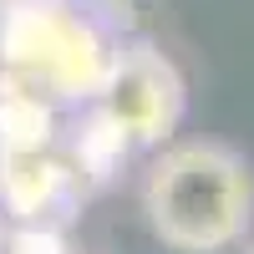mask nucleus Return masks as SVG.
Segmentation results:
<instances>
[{"mask_svg":"<svg viewBox=\"0 0 254 254\" xmlns=\"http://www.w3.org/2000/svg\"><path fill=\"white\" fill-rule=\"evenodd\" d=\"M10 254H66V244H61V234H51L46 224H26L10 239Z\"/></svg>","mask_w":254,"mask_h":254,"instance_id":"obj_6","label":"nucleus"},{"mask_svg":"<svg viewBox=\"0 0 254 254\" xmlns=\"http://www.w3.org/2000/svg\"><path fill=\"white\" fill-rule=\"evenodd\" d=\"M0 147H56V102L0 71Z\"/></svg>","mask_w":254,"mask_h":254,"instance_id":"obj_5","label":"nucleus"},{"mask_svg":"<svg viewBox=\"0 0 254 254\" xmlns=\"http://www.w3.org/2000/svg\"><path fill=\"white\" fill-rule=\"evenodd\" d=\"M76 168L56 147H0V208L15 224H46L76 193Z\"/></svg>","mask_w":254,"mask_h":254,"instance_id":"obj_4","label":"nucleus"},{"mask_svg":"<svg viewBox=\"0 0 254 254\" xmlns=\"http://www.w3.org/2000/svg\"><path fill=\"white\" fill-rule=\"evenodd\" d=\"M117 41L71 0H0V71L51 102H97Z\"/></svg>","mask_w":254,"mask_h":254,"instance_id":"obj_2","label":"nucleus"},{"mask_svg":"<svg viewBox=\"0 0 254 254\" xmlns=\"http://www.w3.org/2000/svg\"><path fill=\"white\" fill-rule=\"evenodd\" d=\"M244 254H254V239H249V249H244Z\"/></svg>","mask_w":254,"mask_h":254,"instance_id":"obj_7","label":"nucleus"},{"mask_svg":"<svg viewBox=\"0 0 254 254\" xmlns=\"http://www.w3.org/2000/svg\"><path fill=\"white\" fill-rule=\"evenodd\" d=\"M87 107H97L132 147H163L183 127L188 87L173 56L158 51L153 41H117L112 71L102 81L97 102H87Z\"/></svg>","mask_w":254,"mask_h":254,"instance_id":"obj_3","label":"nucleus"},{"mask_svg":"<svg viewBox=\"0 0 254 254\" xmlns=\"http://www.w3.org/2000/svg\"><path fill=\"white\" fill-rule=\"evenodd\" d=\"M142 219L173 254H224L254 229V173L229 142H163L142 178Z\"/></svg>","mask_w":254,"mask_h":254,"instance_id":"obj_1","label":"nucleus"}]
</instances>
